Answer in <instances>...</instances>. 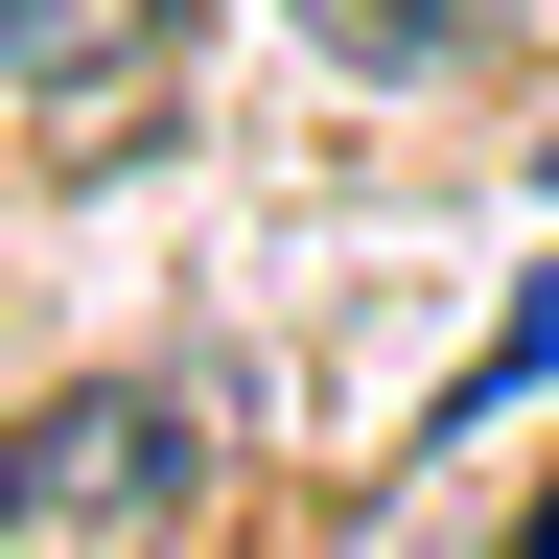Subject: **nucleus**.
<instances>
[{"label": "nucleus", "mask_w": 559, "mask_h": 559, "mask_svg": "<svg viewBox=\"0 0 559 559\" xmlns=\"http://www.w3.org/2000/svg\"><path fill=\"white\" fill-rule=\"evenodd\" d=\"M187 489H210V396H187V373H70V396L0 419V513L140 536V513H187Z\"/></svg>", "instance_id": "f257e3e1"}, {"label": "nucleus", "mask_w": 559, "mask_h": 559, "mask_svg": "<svg viewBox=\"0 0 559 559\" xmlns=\"http://www.w3.org/2000/svg\"><path fill=\"white\" fill-rule=\"evenodd\" d=\"M187 47H210V0H47V187H117L140 140L187 117Z\"/></svg>", "instance_id": "f03ea898"}, {"label": "nucleus", "mask_w": 559, "mask_h": 559, "mask_svg": "<svg viewBox=\"0 0 559 559\" xmlns=\"http://www.w3.org/2000/svg\"><path fill=\"white\" fill-rule=\"evenodd\" d=\"M304 47H326V70H373V94H419V70H466V47H489V0H304Z\"/></svg>", "instance_id": "7ed1b4c3"}, {"label": "nucleus", "mask_w": 559, "mask_h": 559, "mask_svg": "<svg viewBox=\"0 0 559 559\" xmlns=\"http://www.w3.org/2000/svg\"><path fill=\"white\" fill-rule=\"evenodd\" d=\"M536 373H559V257L513 280V326H489V349H466V396H443V419H489V396H536Z\"/></svg>", "instance_id": "20e7f679"}, {"label": "nucleus", "mask_w": 559, "mask_h": 559, "mask_svg": "<svg viewBox=\"0 0 559 559\" xmlns=\"http://www.w3.org/2000/svg\"><path fill=\"white\" fill-rule=\"evenodd\" d=\"M24 70H47V0H0V94H24Z\"/></svg>", "instance_id": "39448f33"}, {"label": "nucleus", "mask_w": 559, "mask_h": 559, "mask_svg": "<svg viewBox=\"0 0 559 559\" xmlns=\"http://www.w3.org/2000/svg\"><path fill=\"white\" fill-rule=\"evenodd\" d=\"M536 559H559V489H536Z\"/></svg>", "instance_id": "423d86ee"}]
</instances>
